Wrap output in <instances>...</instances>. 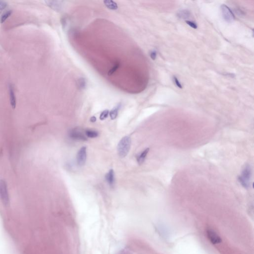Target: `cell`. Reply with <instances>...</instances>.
<instances>
[{
  "instance_id": "obj_24",
  "label": "cell",
  "mask_w": 254,
  "mask_h": 254,
  "mask_svg": "<svg viewBox=\"0 0 254 254\" xmlns=\"http://www.w3.org/2000/svg\"><path fill=\"white\" fill-rule=\"evenodd\" d=\"M96 120V118L95 117H92L90 118V121L91 122H95Z\"/></svg>"
},
{
  "instance_id": "obj_7",
  "label": "cell",
  "mask_w": 254,
  "mask_h": 254,
  "mask_svg": "<svg viewBox=\"0 0 254 254\" xmlns=\"http://www.w3.org/2000/svg\"><path fill=\"white\" fill-rule=\"evenodd\" d=\"M69 136L71 139L74 140H87V138L80 130H72L69 133Z\"/></svg>"
},
{
  "instance_id": "obj_16",
  "label": "cell",
  "mask_w": 254,
  "mask_h": 254,
  "mask_svg": "<svg viewBox=\"0 0 254 254\" xmlns=\"http://www.w3.org/2000/svg\"><path fill=\"white\" fill-rule=\"evenodd\" d=\"M85 135L87 137L90 138H95L98 136V133L96 130H87L85 131Z\"/></svg>"
},
{
  "instance_id": "obj_8",
  "label": "cell",
  "mask_w": 254,
  "mask_h": 254,
  "mask_svg": "<svg viewBox=\"0 0 254 254\" xmlns=\"http://www.w3.org/2000/svg\"><path fill=\"white\" fill-rule=\"evenodd\" d=\"M49 7L53 8L54 10L60 11L63 7V1H45Z\"/></svg>"
},
{
  "instance_id": "obj_10",
  "label": "cell",
  "mask_w": 254,
  "mask_h": 254,
  "mask_svg": "<svg viewBox=\"0 0 254 254\" xmlns=\"http://www.w3.org/2000/svg\"><path fill=\"white\" fill-rule=\"evenodd\" d=\"M8 88H9V92H10V105L13 108H15L16 106V98L14 92L13 86L12 84H10Z\"/></svg>"
},
{
  "instance_id": "obj_12",
  "label": "cell",
  "mask_w": 254,
  "mask_h": 254,
  "mask_svg": "<svg viewBox=\"0 0 254 254\" xmlns=\"http://www.w3.org/2000/svg\"><path fill=\"white\" fill-rule=\"evenodd\" d=\"M177 15L179 18L184 20L186 21L190 17V13L188 10H183L178 12Z\"/></svg>"
},
{
  "instance_id": "obj_17",
  "label": "cell",
  "mask_w": 254,
  "mask_h": 254,
  "mask_svg": "<svg viewBox=\"0 0 254 254\" xmlns=\"http://www.w3.org/2000/svg\"><path fill=\"white\" fill-rule=\"evenodd\" d=\"M12 13V10H8L7 12H6L5 13H3V15H2V17L0 19V22L1 24H3L4 22H5L8 17H10Z\"/></svg>"
},
{
  "instance_id": "obj_1",
  "label": "cell",
  "mask_w": 254,
  "mask_h": 254,
  "mask_svg": "<svg viewBox=\"0 0 254 254\" xmlns=\"http://www.w3.org/2000/svg\"><path fill=\"white\" fill-rule=\"evenodd\" d=\"M130 146L131 139L130 137L125 136L121 140L117 147V151L120 157L123 158L128 155Z\"/></svg>"
},
{
  "instance_id": "obj_2",
  "label": "cell",
  "mask_w": 254,
  "mask_h": 254,
  "mask_svg": "<svg viewBox=\"0 0 254 254\" xmlns=\"http://www.w3.org/2000/svg\"><path fill=\"white\" fill-rule=\"evenodd\" d=\"M252 176V169L249 165H247L243 169L241 175L238 178L239 182L243 187L248 189L250 186V180Z\"/></svg>"
},
{
  "instance_id": "obj_19",
  "label": "cell",
  "mask_w": 254,
  "mask_h": 254,
  "mask_svg": "<svg viewBox=\"0 0 254 254\" xmlns=\"http://www.w3.org/2000/svg\"><path fill=\"white\" fill-rule=\"evenodd\" d=\"M119 63H116L114 67H113L112 69H111L109 71L108 73V75L109 76V75H112V74H113L114 72H115L116 70H117L118 68H119Z\"/></svg>"
},
{
  "instance_id": "obj_13",
  "label": "cell",
  "mask_w": 254,
  "mask_h": 254,
  "mask_svg": "<svg viewBox=\"0 0 254 254\" xmlns=\"http://www.w3.org/2000/svg\"><path fill=\"white\" fill-rule=\"evenodd\" d=\"M104 3L109 9L115 10H117V8H118L117 3L113 1L106 0V1H104Z\"/></svg>"
},
{
  "instance_id": "obj_23",
  "label": "cell",
  "mask_w": 254,
  "mask_h": 254,
  "mask_svg": "<svg viewBox=\"0 0 254 254\" xmlns=\"http://www.w3.org/2000/svg\"><path fill=\"white\" fill-rule=\"evenodd\" d=\"M156 56H157V53L156 52V51H152L150 53V57L152 60H155L156 58Z\"/></svg>"
},
{
  "instance_id": "obj_9",
  "label": "cell",
  "mask_w": 254,
  "mask_h": 254,
  "mask_svg": "<svg viewBox=\"0 0 254 254\" xmlns=\"http://www.w3.org/2000/svg\"><path fill=\"white\" fill-rule=\"evenodd\" d=\"M106 180L109 185L110 186V187H113L115 184V177H114V170L113 169H111L109 171L107 174L105 176Z\"/></svg>"
},
{
  "instance_id": "obj_11",
  "label": "cell",
  "mask_w": 254,
  "mask_h": 254,
  "mask_svg": "<svg viewBox=\"0 0 254 254\" xmlns=\"http://www.w3.org/2000/svg\"><path fill=\"white\" fill-rule=\"evenodd\" d=\"M149 149L147 148L145 150H144L142 152H141L139 156H137V160L139 164L142 165L144 163L145 159H146L147 154L149 153Z\"/></svg>"
},
{
  "instance_id": "obj_21",
  "label": "cell",
  "mask_w": 254,
  "mask_h": 254,
  "mask_svg": "<svg viewBox=\"0 0 254 254\" xmlns=\"http://www.w3.org/2000/svg\"><path fill=\"white\" fill-rule=\"evenodd\" d=\"M7 3L5 1H0V13L3 12L7 7Z\"/></svg>"
},
{
  "instance_id": "obj_18",
  "label": "cell",
  "mask_w": 254,
  "mask_h": 254,
  "mask_svg": "<svg viewBox=\"0 0 254 254\" xmlns=\"http://www.w3.org/2000/svg\"><path fill=\"white\" fill-rule=\"evenodd\" d=\"M109 113V111L108 110H105L103 111L101 113L100 116V119L101 120H103L104 119H105L108 117Z\"/></svg>"
},
{
  "instance_id": "obj_5",
  "label": "cell",
  "mask_w": 254,
  "mask_h": 254,
  "mask_svg": "<svg viewBox=\"0 0 254 254\" xmlns=\"http://www.w3.org/2000/svg\"><path fill=\"white\" fill-rule=\"evenodd\" d=\"M87 159V147H85L80 148L77 154V164L80 166H82L85 164Z\"/></svg>"
},
{
  "instance_id": "obj_4",
  "label": "cell",
  "mask_w": 254,
  "mask_h": 254,
  "mask_svg": "<svg viewBox=\"0 0 254 254\" xmlns=\"http://www.w3.org/2000/svg\"><path fill=\"white\" fill-rule=\"evenodd\" d=\"M222 17L225 22L231 23L235 20V16L229 7L225 5H222L221 7Z\"/></svg>"
},
{
  "instance_id": "obj_14",
  "label": "cell",
  "mask_w": 254,
  "mask_h": 254,
  "mask_svg": "<svg viewBox=\"0 0 254 254\" xmlns=\"http://www.w3.org/2000/svg\"><path fill=\"white\" fill-rule=\"evenodd\" d=\"M120 107L121 104H119L116 107H114V108L110 112L109 114H110V118L112 120H114L117 118Z\"/></svg>"
},
{
  "instance_id": "obj_20",
  "label": "cell",
  "mask_w": 254,
  "mask_h": 254,
  "mask_svg": "<svg viewBox=\"0 0 254 254\" xmlns=\"http://www.w3.org/2000/svg\"><path fill=\"white\" fill-rule=\"evenodd\" d=\"M186 23L188 25H189L190 27H192L193 29H197V24L194 22L190 21V20H186Z\"/></svg>"
},
{
  "instance_id": "obj_22",
  "label": "cell",
  "mask_w": 254,
  "mask_h": 254,
  "mask_svg": "<svg viewBox=\"0 0 254 254\" xmlns=\"http://www.w3.org/2000/svg\"><path fill=\"white\" fill-rule=\"evenodd\" d=\"M173 81H174V82L175 84L176 85L177 87H179L180 89H182V85L181 84L180 82H179V80H178V79L176 77H173Z\"/></svg>"
},
{
  "instance_id": "obj_6",
  "label": "cell",
  "mask_w": 254,
  "mask_h": 254,
  "mask_svg": "<svg viewBox=\"0 0 254 254\" xmlns=\"http://www.w3.org/2000/svg\"><path fill=\"white\" fill-rule=\"evenodd\" d=\"M207 235L208 239H209V241L211 243L214 244H217L221 243L222 242V240L221 239L217 233L215 231L211 229H208L207 230Z\"/></svg>"
},
{
  "instance_id": "obj_3",
  "label": "cell",
  "mask_w": 254,
  "mask_h": 254,
  "mask_svg": "<svg viewBox=\"0 0 254 254\" xmlns=\"http://www.w3.org/2000/svg\"><path fill=\"white\" fill-rule=\"evenodd\" d=\"M0 197L5 205H8L10 202L7 184L3 180L0 181Z\"/></svg>"
},
{
  "instance_id": "obj_15",
  "label": "cell",
  "mask_w": 254,
  "mask_h": 254,
  "mask_svg": "<svg viewBox=\"0 0 254 254\" xmlns=\"http://www.w3.org/2000/svg\"><path fill=\"white\" fill-rule=\"evenodd\" d=\"M87 80L86 79H84V77H80L77 80V85L78 89H84L87 87Z\"/></svg>"
}]
</instances>
